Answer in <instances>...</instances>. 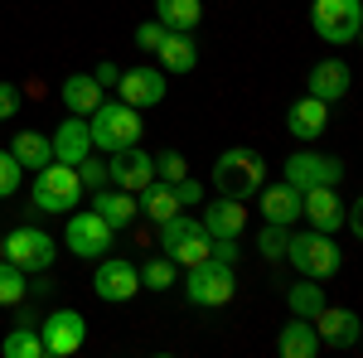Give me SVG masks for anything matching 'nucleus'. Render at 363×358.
I'll use <instances>...</instances> for the list:
<instances>
[{
	"label": "nucleus",
	"mask_w": 363,
	"mask_h": 358,
	"mask_svg": "<svg viewBox=\"0 0 363 358\" xmlns=\"http://www.w3.org/2000/svg\"><path fill=\"white\" fill-rule=\"evenodd\" d=\"M87 136H92V150L97 155H116V150H126V145H140L145 136V126H140V111L126 107L121 97L116 102H97V107L87 111Z\"/></svg>",
	"instance_id": "f257e3e1"
},
{
	"label": "nucleus",
	"mask_w": 363,
	"mask_h": 358,
	"mask_svg": "<svg viewBox=\"0 0 363 358\" xmlns=\"http://www.w3.org/2000/svg\"><path fill=\"white\" fill-rule=\"evenodd\" d=\"M262 184H267L262 150H252V145H228V150H218V160H213V189L218 194H228V198H252Z\"/></svg>",
	"instance_id": "f03ea898"
},
{
	"label": "nucleus",
	"mask_w": 363,
	"mask_h": 358,
	"mask_svg": "<svg viewBox=\"0 0 363 358\" xmlns=\"http://www.w3.org/2000/svg\"><path fill=\"white\" fill-rule=\"evenodd\" d=\"M281 262H291L301 276H310V281H330V276H339V267H344V252L335 247V233H291L286 237V257Z\"/></svg>",
	"instance_id": "7ed1b4c3"
},
{
	"label": "nucleus",
	"mask_w": 363,
	"mask_h": 358,
	"mask_svg": "<svg viewBox=\"0 0 363 358\" xmlns=\"http://www.w3.org/2000/svg\"><path fill=\"white\" fill-rule=\"evenodd\" d=\"M83 198V179L78 169L63 165V160H49V165L34 169V184H29V203L39 213H73Z\"/></svg>",
	"instance_id": "20e7f679"
},
{
	"label": "nucleus",
	"mask_w": 363,
	"mask_h": 358,
	"mask_svg": "<svg viewBox=\"0 0 363 358\" xmlns=\"http://www.w3.org/2000/svg\"><path fill=\"white\" fill-rule=\"evenodd\" d=\"M233 296H238V276H233L228 262L203 257V262H194V267H184V301L189 305L218 310V305H228Z\"/></svg>",
	"instance_id": "39448f33"
},
{
	"label": "nucleus",
	"mask_w": 363,
	"mask_h": 358,
	"mask_svg": "<svg viewBox=\"0 0 363 358\" xmlns=\"http://www.w3.org/2000/svg\"><path fill=\"white\" fill-rule=\"evenodd\" d=\"M310 29L330 44L344 49L363 34V0H315L310 5Z\"/></svg>",
	"instance_id": "423d86ee"
},
{
	"label": "nucleus",
	"mask_w": 363,
	"mask_h": 358,
	"mask_svg": "<svg viewBox=\"0 0 363 358\" xmlns=\"http://www.w3.org/2000/svg\"><path fill=\"white\" fill-rule=\"evenodd\" d=\"M160 252H165L174 267H194V262H203V257L213 252V237L203 233V223H199V218L174 213V218L160 223Z\"/></svg>",
	"instance_id": "0eeeda50"
},
{
	"label": "nucleus",
	"mask_w": 363,
	"mask_h": 358,
	"mask_svg": "<svg viewBox=\"0 0 363 358\" xmlns=\"http://www.w3.org/2000/svg\"><path fill=\"white\" fill-rule=\"evenodd\" d=\"M112 237H116V228H107V223L97 218L92 208H73V213H68V223H63V247L73 252V257H87V262L107 257Z\"/></svg>",
	"instance_id": "6e6552de"
},
{
	"label": "nucleus",
	"mask_w": 363,
	"mask_h": 358,
	"mask_svg": "<svg viewBox=\"0 0 363 358\" xmlns=\"http://www.w3.org/2000/svg\"><path fill=\"white\" fill-rule=\"evenodd\" d=\"M54 257H58V242L44 233V228H15V233L5 237V262H15L25 276L49 272Z\"/></svg>",
	"instance_id": "1a4fd4ad"
},
{
	"label": "nucleus",
	"mask_w": 363,
	"mask_h": 358,
	"mask_svg": "<svg viewBox=\"0 0 363 358\" xmlns=\"http://www.w3.org/2000/svg\"><path fill=\"white\" fill-rule=\"evenodd\" d=\"M39 330V344H44V358H68L78 354L87 344V320L83 310H54L44 325H34Z\"/></svg>",
	"instance_id": "9d476101"
},
{
	"label": "nucleus",
	"mask_w": 363,
	"mask_h": 358,
	"mask_svg": "<svg viewBox=\"0 0 363 358\" xmlns=\"http://www.w3.org/2000/svg\"><path fill=\"white\" fill-rule=\"evenodd\" d=\"M281 169H286V184H296L301 194L315 189V184H335L339 189V179H344V160L320 155V150H296Z\"/></svg>",
	"instance_id": "9b49d317"
},
{
	"label": "nucleus",
	"mask_w": 363,
	"mask_h": 358,
	"mask_svg": "<svg viewBox=\"0 0 363 358\" xmlns=\"http://www.w3.org/2000/svg\"><path fill=\"white\" fill-rule=\"evenodd\" d=\"M92 291H97V301H107V305L131 301V296L140 291L136 262H126V257H97V276H92Z\"/></svg>",
	"instance_id": "f8f14e48"
},
{
	"label": "nucleus",
	"mask_w": 363,
	"mask_h": 358,
	"mask_svg": "<svg viewBox=\"0 0 363 358\" xmlns=\"http://www.w3.org/2000/svg\"><path fill=\"white\" fill-rule=\"evenodd\" d=\"M150 179H155V155H145L140 145H126V150L107 155V184H112V189L140 194Z\"/></svg>",
	"instance_id": "ddd939ff"
},
{
	"label": "nucleus",
	"mask_w": 363,
	"mask_h": 358,
	"mask_svg": "<svg viewBox=\"0 0 363 358\" xmlns=\"http://www.w3.org/2000/svg\"><path fill=\"white\" fill-rule=\"evenodd\" d=\"M116 92H121L126 107H136V111L160 107V102H165V73H160V68H121Z\"/></svg>",
	"instance_id": "4468645a"
},
{
	"label": "nucleus",
	"mask_w": 363,
	"mask_h": 358,
	"mask_svg": "<svg viewBox=\"0 0 363 358\" xmlns=\"http://www.w3.org/2000/svg\"><path fill=\"white\" fill-rule=\"evenodd\" d=\"M301 218L315 233H339L344 228V198H339L335 184H315V189L301 194Z\"/></svg>",
	"instance_id": "2eb2a0df"
},
{
	"label": "nucleus",
	"mask_w": 363,
	"mask_h": 358,
	"mask_svg": "<svg viewBox=\"0 0 363 358\" xmlns=\"http://www.w3.org/2000/svg\"><path fill=\"white\" fill-rule=\"evenodd\" d=\"M310 325H315V334H320V344H330V349H354V344H359V334H363L359 315H354V310H344V305H325Z\"/></svg>",
	"instance_id": "dca6fc26"
},
{
	"label": "nucleus",
	"mask_w": 363,
	"mask_h": 358,
	"mask_svg": "<svg viewBox=\"0 0 363 358\" xmlns=\"http://www.w3.org/2000/svg\"><path fill=\"white\" fill-rule=\"evenodd\" d=\"M349 87H354V68H349L344 58H320V63L310 68V78H306V92L320 97V102H339Z\"/></svg>",
	"instance_id": "f3484780"
},
{
	"label": "nucleus",
	"mask_w": 363,
	"mask_h": 358,
	"mask_svg": "<svg viewBox=\"0 0 363 358\" xmlns=\"http://www.w3.org/2000/svg\"><path fill=\"white\" fill-rule=\"evenodd\" d=\"M203 233L208 237H242V228H247V198H228L218 194L208 208H203Z\"/></svg>",
	"instance_id": "a211bd4d"
},
{
	"label": "nucleus",
	"mask_w": 363,
	"mask_h": 358,
	"mask_svg": "<svg viewBox=\"0 0 363 358\" xmlns=\"http://www.w3.org/2000/svg\"><path fill=\"white\" fill-rule=\"evenodd\" d=\"M257 208H262V218L267 223H281V228H291V223L301 218V189L296 184H262L257 189Z\"/></svg>",
	"instance_id": "6ab92c4d"
},
{
	"label": "nucleus",
	"mask_w": 363,
	"mask_h": 358,
	"mask_svg": "<svg viewBox=\"0 0 363 358\" xmlns=\"http://www.w3.org/2000/svg\"><path fill=\"white\" fill-rule=\"evenodd\" d=\"M92 213L107 223V228H131L140 213V203H136V194H126V189H112V184H102V189H92Z\"/></svg>",
	"instance_id": "aec40b11"
},
{
	"label": "nucleus",
	"mask_w": 363,
	"mask_h": 358,
	"mask_svg": "<svg viewBox=\"0 0 363 358\" xmlns=\"http://www.w3.org/2000/svg\"><path fill=\"white\" fill-rule=\"evenodd\" d=\"M286 126H291V136L301 140H320L325 136V126H330V102H320V97H296L291 111H286Z\"/></svg>",
	"instance_id": "412c9836"
},
{
	"label": "nucleus",
	"mask_w": 363,
	"mask_h": 358,
	"mask_svg": "<svg viewBox=\"0 0 363 358\" xmlns=\"http://www.w3.org/2000/svg\"><path fill=\"white\" fill-rule=\"evenodd\" d=\"M49 145H54V160H63V165H78L83 155H92L87 116H63V126L49 136Z\"/></svg>",
	"instance_id": "4be33fe9"
},
{
	"label": "nucleus",
	"mask_w": 363,
	"mask_h": 358,
	"mask_svg": "<svg viewBox=\"0 0 363 358\" xmlns=\"http://www.w3.org/2000/svg\"><path fill=\"white\" fill-rule=\"evenodd\" d=\"M320 349H325V344H320V334H315L310 320L291 315V325H281V334H277V354L281 358H315Z\"/></svg>",
	"instance_id": "5701e85b"
},
{
	"label": "nucleus",
	"mask_w": 363,
	"mask_h": 358,
	"mask_svg": "<svg viewBox=\"0 0 363 358\" xmlns=\"http://www.w3.org/2000/svg\"><path fill=\"white\" fill-rule=\"evenodd\" d=\"M155 58H160V73H194L199 49H194V39H189V34L169 29L165 39H160V49H155Z\"/></svg>",
	"instance_id": "b1692460"
},
{
	"label": "nucleus",
	"mask_w": 363,
	"mask_h": 358,
	"mask_svg": "<svg viewBox=\"0 0 363 358\" xmlns=\"http://www.w3.org/2000/svg\"><path fill=\"white\" fill-rule=\"evenodd\" d=\"M97 102H102V87H97L92 73H68L63 78V107L73 111V116H87Z\"/></svg>",
	"instance_id": "393cba45"
},
{
	"label": "nucleus",
	"mask_w": 363,
	"mask_h": 358,
	"mask_svg": "<svg viewBox=\"0 0 363 358\" xmlns=\"http://www.w3.org/2000/svg\"><path fill=\"white\" fill-rule=\"evenodd\" d=\"M136 203H140V213H145V218H155V223H165V218H174V213H179L174 184H165V179H150V184L136 194Z\"/></svg>",
	"instance_id": "a878e982"
},
{
	"label": "nucleus",
	"mask_w": 363,
	"mask_h": 358,
	"mask_svg": "<svg viewBox=\"0 0 363 358\" xmlns=\"http://www.w3.org/2000/svg\"><path fill=\"white\" fill-rule=\"evenodd\" d=\"M10 155L20 160V169H39V165H49V160H54V145H49L44 131H15Z\"/></svg>",
	"instance_id": "bb28decb"
},
{
	"label": "nucleus",
	"mask_w": 363,
	"mask_h": 358,
	"mask_svg": "<svg viewBox=\"0 0 363 358\" xmlns=\"http://www.w3.org/2000/svg\"><path fill=\"white\" fill-rule=\"evenodd\" d=\"M155 20L165 29L194 34V25L203 20V5H199V0H155Z\"/></svg>",
	"instance_id": "cd10ccee"
},
{
	"label": "nucleus",
	"mask_w": 363,
	"mask_h": 358,
	"mask_svg": "<svg viewBox=\"0 0 363 358\" xmlns=\"http://www.w3.org/2000/svg\"><path fill=\"white\" fill-rule=\"evenodd\" d=\"M286 305H291V315H301V320H315V315H320V310H325V286H320V281H301V286H291V291H286Z\"/></svg>",
	"instance_id": "c85d7f7f"
},
{
	"label": "nucleus",
	"mask_w": 363,
	"mask_h": 358,
	"mask_svg": "<svg viewBox=\"0 0 363 358\" xmlns=\"http://www.w3.org/2000/svg\"><path fill=\"white\" fill-rule=\"evenodd\" d=\"M136 276H140V286H145V291H169V286H179V267L169 262L165 252H160V257H150V262H140Z\"/></svg>",
	"instance_id": "c756f323"
},
{
	"label": "nucleus",
	"mask_w": 363,
	"mask_h": 358,
	"mask_svg": "<svg viewBox=\"0 0 363 358\" xmlns=\"http://www.w3.org/2000/svg\"><path fill=\"white\" fill-rule=\"evenodd\" d=\"M0 354H5V358H44V344H39V330H34V325H15V330L5 334V344H0Z\"/></svg>",
	"instance_id": "7c9ffc66"
},
{
	"label": "nucleus",
	"mask_w": 363,
	"mask_h": 358,
	"mask_svg": "<svg viewBox=\"0 0 363 358\" xmlns=\"http://www.w3.org/2000/svg\"><path fill=\"white\" fill-rule=\"evenodd\" d=\"M25 272H20V267H15V262H5V257H0V305H20L25 301Z\"/></svg>",
	"instance_id": "2f4dec72"
},
{
	"label": "nucleus",
	"mask_w": 363,
	"mask_h": 358,
	"mask_svg": "<svg viewBox=\"0 0 363 358\" xmlns=\"http://www.w3.org/2000/svg\"><path fill=\"white\" fill-rule=\"evenodd\" d=\"M286 237H291V228L267 223V228H262V237H257V252H262L267 262H281V257H286Z\"/></svg>",
	"instance_id": "473e14b6"
},
{
	"label": "nucleus",
	"mask_w": 363,
	"mask_h": 358,
	"mask_svg": "<svg viewBox=\"0 0 363 358\" xmlns=\"http://www.w3.org/2000/svg\"><path fill=\"white\" fill-rule=\"evenodd\" d=\"M78 179H83V189H102V184H107V160H102V155H97V150H92V155H83V160H78Z\"/></svg>",
	"instance_id": "72a5a7b5"
},
{
	"label": "nucleus",
	"mask_w": 363,
	"mask_h": 358,
	"mask_svg": "<svg viewBox=\"0 0 363 358\" xmlns=\"http://www.w3.org/2000/svg\"><path fill=\"white\" fill-rule=\"evenodd\" d=\"M184 174H189V165H184V155H179V150H165V155H155V179L174 184V179H184Z\"/></svg>",
	"instance_id": "f704fd0d"
},
{
	"label": "nucleus",
	"mask_w": 363,
	"mask_h": 358,
	"mask_svg": "<svg viewBox=\"0 0 363 358\" xmlns=\"http://www.w3.org/2000/svg\"><path fill=\"white\" fill-rule=\"evenodd\" d=\"M20 179H25V169H20V160H15L10 150H0V198H10V194L20 189Z\"/></svg>",
	"instance_id": "c9c22d12"
},
{
	"label": "nucleus",
	"mask_w": 363,
	"mask_h": 358,
	"mask_svg": "<svg viewBox=\"0 0 363 358\" xmlns=\"http://www.w3.org/2000/svg\"><path fill=\"white\" fill-rule=\"evenodd\" d=\"M165 34H169V29L160 25V20H145V25H136V49H140V54H155Z\"/></svg>",
	"instance_id": "e433bc0d"
},
{
	"label": "nucleus",
	"mask_w": 363,
	"mask_h": 358,
	"mask_svg": "<svg viewBox=\"0 0 363 358\" xmlns=\"http://www.w3.org/2000/svg\"><path fill=\"white\" fill-rule=\"evenodd\" d=\"M174 198H179V208H199L203 203V184L184 174V179H174Z\"/></svg>",
	"instance_id": "4c0bfd02"
},
{
	"label": "nucleus",
	"mask_w": 363,
	"mask_h": 358,
	"mask_svg": "<svg viewBox=\"0 0 363 358\" xmlns=\"http://www.w3.org/2000/svg\"><path fill=\"white\" fill-rule=\"evenodd\" d=\"M20 111V87L15 83H0V121H10Z\"/></svg>",
	"instance_id": "58836bf2"
},
{
	"label": "nucleus",
	"mask_w": 363,
	"mask_h": 358,
	"mask_svg": "<svg viewBox=\"0 0 363 358\" xmlns=\"http://www.w3.org/2000/svg\"><path fill=\"white\" fill-rule=\"evenodd\" d=\"M92 78H97V87H102V92H107V87H116V78H121V68H116V63H107V58H102V63H97V68H92Z\"/></svg>",
	"instance_id": "ea45409f"
},
{
	"label": "nucleus",
	"mask_w": 363,
	"mask_h": 358,
	"mask_svg": "<svg viewBox=\"0 0 363 358\" xmlns=\"http://www.w3.org/2000/svg\"><path fill=\"white\" fill-rule=\"evenodd\" d=\"M0 257H5V237H0Z\"/></svg>",
	"instance_id": "a19ab883"
}]
</instances>
